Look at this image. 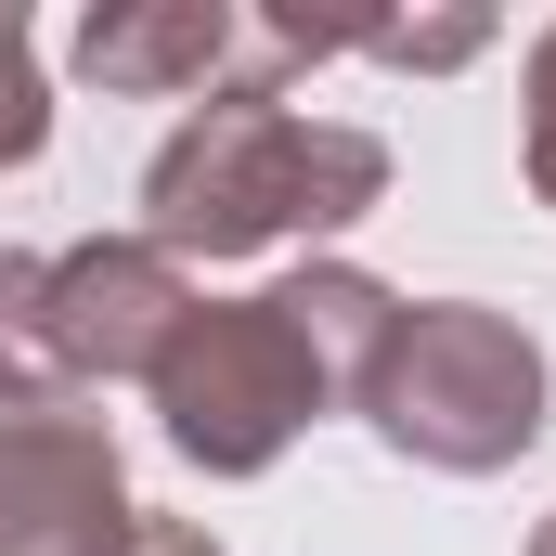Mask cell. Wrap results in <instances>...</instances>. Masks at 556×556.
<instances>
[{
  "label": "cell",
  "instance_id": "obj_1",
  "mask_svg": "<svg viewBox=\"0 0 556 556\" xmlns=\"http://www.w3.org/2000/svg\"><path fill=\"white\" fill-rule=\"evenodd\" d=\"M389 324H402V298L376 273H337V260L298 285H260V298H194L142 376L168 415V453L207 479H260L324 402H363Z\"/></svg>",
  "mask_w": 556,
  "mask_h": 556
},
{
  "label": "cell",
  "instance_id": "obj_2",
  "mask_svg": "<svg viewBox=\"0 0 556 556\" xmlns=\"http://www.w3.org/2000/svg\"><path fill=\"white\" fill-rule=\"evenodd\" d=\"M389 194V142L337 130V117H298L273 78L247 91H207L181 130L155 142L142 168V247L168 260H247L285 233H337Z\"/></svg>",
  "mask_w": 556,
  "mask_h": 556
},
{
  "label": "cell",
  "instance_id": "obj_3",
  "mask_svg": "<svg viewBox=\"0 0 556 556\" xmlns=\"http://www.w3.org/2000/svg\"><path fill=\"white\" fill-rule=\"evenodd\" d=\"M363 415L440 479H492L544 440V337L479 298H415L363 376Z\"/></svg>",
  "mask_w": 556,
  "mask_h": 556
},
{
  "label": "cell",
  "instance_id": "obj_4",
  "mask_svg": "<svg viewBox=\"0 0 556 556\" xmlns=\"http://www.w3.org/2000/svg\"><path fill=\"white\" fill-rule=\"evenodd\" d=\"M142 505L78 402H0V556H130Z\"/></svg>",
  "mask_w": 556,
  "mask_h": 556
},
{
  "label": "cell",
  "instance_id": "obj_5",
  "mask_svg": "<svg viewBox=\"0 0 556 556\" xmlns=\"http://www.w3.org/2000/svg\"><path fill=\"white\" fill-rule=\"evenodd\" d=\"M181 311H194V285L168 247H65V260H39V337H52V376L91 402V389H117V376H155V350L181 337Z\"/></svg>",
  "mask_w": 556,
  "mask_h": 556
},
{
  "label": "cell",
  "instance_id": "obj_6",
  "mask_svg": "<svg viewBox=\"0 0 556 556\" xmlns=\"http://www.w3.org/2000/svg\"><path fill=\"white\" fill-rule=\"evenodd\" d=\"M233 39H247L233 0H104V13L78 26V65H91L104 91H207Z\"/></svg>",
  "mask_w": 556,
  "mask_h": 556
},
{
  "label": "cell",
  "instance_id": "obj_7",
  "mask_svg": "<svg viewBox=\"0 0 556 556\" xmlns=\"http://www.w3.org/2000/svg\"><path fill=\"white\" fill-rule=\"evenodd\" d=\"M52 142V91H39V52H26V26L0 13V168H26Z\"/></svg>",
  "mask_w": 556,
  "mask_h": 556
},
{
  "label": "cell",
  "instance_id": "obj_8",
  "mask_svg": "<svg viewBox=\"0 0 556 556\" xmlns=\"http://www.w3.org/2000/svg\"><path fill=\"white\" fill-rule=\"evenodd\" d=\"M531 194L556 207V26L531 39Z\"/></svg>",
  "mask_w": 556,
  "mask_h": 556
},
{
  "label": "cell",
  "instance_id": "obj_9",
  "mask_svg": "<svg viewBox=\"0 0 556 556\" xmlns=\"http://www.w3.org/2000/svg\"><path fill=\"white\" fill-rule=\"evenodd\" d=\"M130 556H220V544H207L194 518H142V531H130Z\"/></svg>",
  "mask_w": 556,
  "mask_h": 556
},
{
  "label": "cell",
  "instance_id": "obj_10",
  "mask_svg": "<svg viewBox=\"0 0 556 556\" xmlns=\"http://www.w3.org/2000/svg\"><path fill=\"white\" fill-rule=\"evenodd\" d=\"M531 556H556V518H544V531H531Z\"/></svg>",
  "mask_w": 556,
  "mask_h": 556
}]
</instances>
